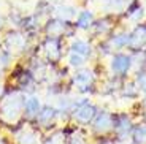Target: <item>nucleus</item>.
I'll list each match as a JSON object with an SVG mask.
<instances>
[{"instance_id": "nucleus-19", "label": "nucleus", "mask_w": 146, "mask_h": 144, "mask_svg": "<svg viewBox=\"0 0 146 144\" xmlns=\"http://www.w3.org/2000/svg\"><path fill=\"white\" fill-rule=\"evenodd\" d=\"M137 84H138L140 89L146 92V71L138 73V76H137Z\"/></svg>"}, {"instance_id": "nucleus-6", "label": "nucleus", "mask_w": 146, "mask_h": 144, "mask_svg": "<svg viewBox=\"0 0 146 144\" xmlns=\"http://www.w3.org/2000/svg\"><path fill=\"white\" fill-rule=\"evenodd\" d=\"M113 127L119 135H127L132 130L130 119H129L125 114H119V116H116V117H113Z\"/></svg>"}, {"instance_id": "nucleus-10", "label": "nucleus", "mask_w": 146, "mask_h": 144, "mask_svg": "<svg viewBox=\"0 0 146 144\" xmlns=\"http://www.w3.org/2000/svg\"><path fill=\"white\" fill-rule=\"evenodd\" d=\"M72 51H73V54H78L81 55V57H86V55L91 54V46H89L86 41H75V43L72 44Z\"/></svg>"}, {"instance_id": "nucleus-3", "label": "nucleus", "mask_w": 146, "mask_h": 144, "mask_svg": "<svg viewBox=\"0 0 146 144\" xmlns=\"http://www.w3.org/2000/svg\"><path fill=\"white\" fill-rule=\"evenodd\" d=\"M146 44V25H138L133 32L129 35V41L127 46L132 48V49H141L143 46Z\"/></svg>"}, {"instance_id": "nucleus-12", "label": "nucleus", "mask_w": 146, "mask_h": 144, "mask_svg": "<svg viewBox=\"0 0 146 144\" xmlns=\"http://www.w3.org/2000/svg\"><path fill=\"white\" fill-rule=\"evenodd\" d=\"M54 116H56V109L54 108L44 106V108L38 112V120H40L43 125H46V124H49L52 119H54Z\"/></svg>"}, {"instance_id": "nucleus-15", "label": "nucleus", "mask_w": 146, "mask_h": 144, "mask_svg": "<svg viewBox=\"0 0 146 144\" xmlns=\"http://www.w3.org/2000/svg\"><path fill=\"white\" fill-rule=\"evenodd\" d=\"M64 27H65V24H64L62 21H52L49 22V25H48V32L51 33V36H57L59 32H64Z\"/></svg>"}, {"instance_id": "nucleus-4", "label": "nucleus", "mask_w": 146, "mask_h": 144, "mask_svg": "<svg viewBox=\"0 0 146 144\" xmlns=\"http://www.w3.org/2000/svg\"><path fill=\"white\" fill-rule=\"evenodd\" d=\"M132 65V59L129 55H124V54H116L113 57V62H111V68H113L114 73L117 75H124L127 73V70L130 68Z\"/></svg>"}, {"instance_id": "nucleus-1", "label": "nucleus", "mask_w": 146, "mask_h": 144, "mask_svg": "<svg viewBox=\"0 0 146 144\" xmlns=\"http://www.w3.org/2000/svg\"><path fill=\"white\" fill-rule=\"evenodd\" d=\"M24 106L22 95L15 92V94L8 95L2 103V114L3 117H8V120H15L21 112V108Z\"/></svg>"}, {"instance_id": "nucleus-2", "label": "nucleus", "mask_w": 146, "mask_h": 144, "mask_svg": "<svg viewBox=\"0 0 146 144\" xmlns=\"http://www.w3.org/2000/svg\"><path fill=\"white\" fill-rule=\"evenodd\" d=\"M73 117H75L80 124H89L95 117V108L91 103H88V101L84 100V101H81L80 104H76V109H75Z\"/></svg>"}, {"instance_id": "nucleus-16", "label": "nucleus", "mask_w": 146, "mask_h": 144, "mask_svg": "<svg viewBox=\"0 0 146 144\" xmlns=\"http://www.w3.org/2000/svg\"><path fill=\"white\" fill-rule=\"evenodd\" d=\"M127 41H129V35H117L110 40V44L113 48H122L127 44Z\"/></svg>"}, {"instance_id": "nucleus-5", "label": "nucleus", "mask_w": 146, "mask_h": 144, "mask_svg": "<svg viewBox=\"0 0 146 144\" xmlns=\"http://www.w3.org/2000/svg\"><path fill=\"white\" fill-rule=\"evenodd\" d=\"M113 127V116L108 114V112H100L97 117H95V122H94V128L95 131H106Z\"/></svg>"}, {"instance_id": "nucleus-17", "label": "nucleus", "mask_w": 146, "mask_h": 144, "mask_svg": "<svg viewBox=\"0 0 146 144\" xmlns=\"http://www.w3.org/2000/svg\"><path fill=\"white\" fill-rule=\"evenodd\" d=\"M18 139L21 144H35V135L32 131H22L18 136Z\"/></svg>"}, {"instance_id": "nucleus-22", "label": "nucleus", "mask_w": 146, "mask_h": 144, "mask_svg": "<svg viewBox=\"0 0 146 144\" xmlns=\"http://www.w3.org/2000/svg\"><path fill=\"white\" fill-rule=\"evenodd\" d=\"M0 92H2V89H0Z\"/></svg>"}, {"instance_id": "nucleus-13", "label": "nucleus", "mask_w": 146, "mask_h": 144, "mask_svg": "<svg viewBox=\"0 0 146 144\" xmlns=\"http://www.w3.org/2000/svg\"><path fill=\"white\" fill-rule=\"evenodd\" d=\"M94 21V16H92L91 11H83L80 16H78V21H76V25L80 29H88L89 25L92 24Z\"/></svg>"}, {"instance_id": "nucleus-11", "label": "nucleus", "mask_w": 146, "mask_h": 144, "mask_svg": "<svg viewBox=\"0 0 146 144\" xmlns=\"http://www.w3.org/2000/svg\"><path fill=\"white\" fill-rule=\"evenodd\" d=\"M56 15H57L59 19H62L64 21H68L75 16V8L73 7H65V5H60V7L56 8Z\"/></svg>"}, {"instance_id": "nucleus-14", "label": "nucleus", "mask_w": 146, "mask_h": 144, "mask_svg": "<svg viewBox=\"0 0 146 144\" xmlns=\"http://www.w3.org/2000/svg\"><path fill=\"white\" fill-rule=\"evenodd\" d=\"M133 139L138 144H146V125H140L133 130Z\"/></svg>"}, {"instance_id": "nucleus-7", "label": "nucleus", "mask_w": 146, "mask_h": 144, "mask_svg": "<svg viewBox=\"0 0 146 144\" xmlns=\"http://www.w3.org/2000/svg\"><path fill=\"white\" fill-rule=\"evenodd\" d=\"M59 40L54 38V36H49L44 43V49H46V54L51 60H57L60 57V49H59Z\"/></svg>"}, {"instance_id": "nucleus-21", "label": "nucleus", "mask_w": 146, "mask_h": 144, "mask_svg": "<svg viewBox=\"0 0 146 144\" xmlns=\"http://www.w3.org/2000/svg\"><path fill=\"white\" fill-rule=\"evenodd\" d=\"M141 16H143V8L141 7H137V8L129 11V18L130 19H140Z\"/></svg>"}, {"instance_id": "nucleus-9", "label": "nucleus", "mask_w": 146, "mask_h": 144, "mask_svg": "<svg viewBox=\"0 0 146 144\" xmlns=\"http://www.w3.org/2000/svg\"><path fill=\"white\" fill-rule=\"evenodd\" d=\"M24 109H26L27 117L38 116V112H40V101H38V98H35V97L29 98V100L24 103Z\"/></svg>"}, {"instance_id": "nucleus-8", "label": "nucleus", "mask_w": 146, "mask_h": 144, "mask_svg": "<svg viewBox=\"0 0 146 144\" xmlns=\"http://www.w3.org/2000/svg\"><path fill=\"white\" fill-rule=\"evenodd\" d=\"M75 83H76V86H80L81 90H88L89 86L94 83V76H92V73L89 71V70H84V71L76 73Z\"/></svg>"}, {"instance_id": "nucleus-18", "label": "nucleus", "mask_w": 146, "mask_h": 144, "mask_svg": "<svg viewBox=\"0 0 146 144\" xmlns=\"http://www.w3.org/2000/svg\"><path fill=\"white\" fill-rule=\"evenodd\" d=\"M67 144H86V141H84V138L81 136L80 133H73L72 136L68 138Z\"/></svg>"}, {"instance_id": "nucleus-20", "label": "nucleus", "mask_w": 146, "mask_h": 144, "mask_svg": "<svg viewBox=\"0 0 146 144\" xmlns=\"http://www.w3.org/2000/svg\"><path fill=\"white\" fill-rule=\"evenodd\" d=\"M70 63H72L73 67H81V65L84 63V57H81V55L73 54L72 52V55H70Z\"/></svg>"}]
</instances>
